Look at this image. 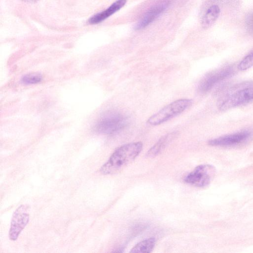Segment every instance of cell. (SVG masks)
Listing matches in <instances>:
<instances>
[{
	"label": "cell",
	"instance_id": "cell-6",
	"mask_svg": "<svg viewBox=\"0 0 253 253\" xmlns=\"http://www.w3.org/2000/svg\"><path fill=\"white\" fill-rule=\"evenodd\" d=\"M29 210L28 205H21L13 213L9 231L10 240H16L28 223L30 218Z\"/></svg>",
	"mask_w": 253,
	"mask_h": 253
},
{
	"label": "cell",
	"instance_id": "cell-12",
	"mask_svg": "<svg viewBox=\"0 0 253 253\" xmlns=\"http://www.w3.org/2000/svg\"><path fill=\"white\" fill-rule=\"evenodd\" d=\"M220 13L219 6L212 5L205 12L202 19V25L204 28L211 27L217 19Z\"/></svg>",
	"mask_w": 253,
	"mask_h": 253
},
{
	"label": "cell",
	"instance_id": "cell-7",
	"mask_svg": "<svg viewBox=\"0 0 253 253\" xmlns=\"http://www.w3.org/2000/svg\"><path fill=\"white\" fill-rule=\"evenodd\" d=\"M234 73V68L227 66L208 73L199 84L198 86L199 92L202 94L207 93L217 83L229 78Z\"/></svg>",
	"mask_w": 253,
	"mask_h": 253
},
{
	"label": "cell",
	"instance_id": "cell-5",
	"mask_svg": "<svg viewBox=\"0 0 253 253\" xmlns=\"http://www.w3.org/2000/svg\"><path fill=\"white\" fill-rule=\"evenodd\" d=\"M215 169L210 165H201L195 168L185 178L184 181L191 185L203 187L208 185L213 179Z\"/></svg>",
	"mask_w": 253,
	"mask_h": 253
},
{
	"label": "cell",
	"instance_id": "cell-8",
	"mask_svg": "<svg viewBox=\"0 0 253 253\" xmlns=\"http://www.w3.org/2000/svg\"><path fill=\"white\" fill-rule=\"evenodd\" d=\"M253 135L251 130H244L228 135L220 136L208 141V144L214 146H234L247 142Z\"/></svg>",
	"mask_w": 253,
	"mask_h": 253
},
{
	"label": "cell",
	"instance_id": "cell-10",
	"mask_svg": "<svg viewBox=\"0 0 253 253\" xmlns=\"http://www.w3.org/2000/svg\"><path fill=\"white\" fill-rule=\"evenodd\" d=\"M126 1V0H117L106 9L89 18L88 21V23L96 24L101 22L122 8L125 5Z\"/></svg>",
	"mask_w": 253,
	"mask_h": 253
},
{
	"label": "cell",
	"instance_id": "cell-11",
	"mask_svg": "<svg viewBox=\"0 0 253 253\" xmlns=\"http://www.w3.org/2000/svg\"><path fill=\"white\" fill-rule=\"evenodd\" d=\"M176 132L167 134L160 138L158 142L147 152L148 157L153 158L159 155L176 136Z\"/></svg>",
	"mask_w": 253,
	"mask_h": 253
},
{
	"label": "cell",
	"instance_id": "cell-13",
	"mask_svg": "<svg viewBox=\"0 0 253 253\" xmlns=\"http://www.w3.org/2000/svg\"><path fill=\"white\" fill-rule=\"evenodd\" d=\"M156 241L154 238H151L142 241L132 248L131 253H149L152 251L155 245Z\"/></svg>",
	"mask_w": 253,
	"mask_h": 253
},
{
	"label": "cell",
	"instance_id": "cell-4",
	"mask_svg": "<svg viewBox=\"0 0 253 253\" xmlns=\"http://www.w3.org/2000/svg\"><path fill=\"white\" fill-rule=\"evenodd\" d=\"M253 101V86H250L227 94L220 101L218 108L224 111L246 104Z\"/></svg>",
	"mask_w": 253,
	"mask_h": 253
},
{
	"label": "cell",
	"instance_id": "cell-14",
	"mask_svg": "<svg viewBox=\"0 0 253 253\" xmlns=\"http://www.w3.org/2000/svg\"><path fill=\"white\" fill-rule=\"evenodd\" d=\"M42 76L38 73H30L25 75L22 78L21 81L27 84H35L42 80Z\"/></svg>",
	"mask_w": 253,
	"mask_h": 253
},
{
	"label": "cell",
	"instance_id": "cell-9",
	"mask_svg": "<svg viewBox=\"0 0 253 253\" xmlns=\"http://www.w3.org/2000/svg\"><path fill=\"white\" fill-rule=\"evenodd\" d=\"M169 0L163 1L151 7L135 24L136 30H142L153 22L164 12L170 5Z\"/></svg>",
	"mask_w": 253,
	"mask_h": 253
},
{
	"label": "cell",
	"instance_id": "cell-16",
	"mask_svg": "<svg viewBox=\"0 0 253 253\" xmlns=\"http://www.w3.org/2000/svg\"><path fill=\"white\" fill-rule=\"evenodd\" d=\"M22 0L26 1V2L33 3V2H36V1H37L39 0Z\"/></svg>",
	"mask_w": 253,
	"mask_h": 253
},
{
	"label": "cell",
	"instance_id": "cell-1",
	"mask_svg": "<svg viewBox=\"0 0 253 253\" xmlns=\"http://www.w3.org/2000/svg\"><path fill=\"white\" fill-rule=\"evenodd\" d=\"M142 147L141 142L130 143L119 147L102 165L100 172L104 175L120 172L135 160L141 152Z\"/></svg>",
	"mask_w": 253,
	"mask_h": 253
},
{
	"label": "cell",
	"instance_id": "cell-3",
	"mask_svg": "<svg viewBox=\"0 0 253 253\" xmlns=\"http://www.w3.org/2000/svg\"><path fill=\"white\" fill-rule=\"evenodd\" d=\"M127 124V118L124 115L109 112L101 117L96 125V129L102 133L112 134L122 130Z\"/></svg>",
	"mask_w": 253,
	"mask_h": 253
},
{
	"label": "cell",
	"instance_id": "cell-15",
	"mask_svg": "<svg viewBox=\"0 0 253 253\" xmlns=\"http://www.w3.org/2000/svg\"><path fill=\"white\" fill-rule=\"evenodd\" d=\"M253 66V51L246 56L238 65V69L241 71L246 70Z\"/></svg>",
	"mask_w": 253,
	"mask_h": 253
},
{
	"label": "cell",
	"instance_id": "cell-2",
	"mask_svg": "<svg viewBox=\"0 0 253 253\" xmlns=\"http://www.w3.org/2000/svg\"><path fill=\"white\" fill-rule=\"evenodd\" d=\"M192 103L193 100L190 99L174 101L151 116L148 119L147 123L152 126L161 125L184 112L192 105Z\"/></svg>",
	"mask_w": 253,
	"mask_h": 253
}]
</instances>
